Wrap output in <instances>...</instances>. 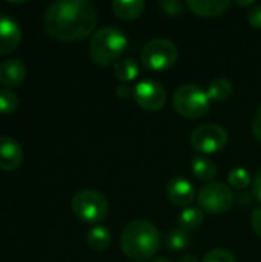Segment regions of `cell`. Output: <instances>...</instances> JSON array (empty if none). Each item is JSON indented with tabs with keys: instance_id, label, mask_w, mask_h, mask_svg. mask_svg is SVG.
Listing matches in <instances>:
<instances>
[{
	"instance_id": "d4e9b609",
	"label": "cell",
	"mask_w": 261,
	"mask_h": 262,
	"mask_svg": "<svg viewBox=\"0 0 261 262\" xmlns=\"http://www.w3.org/2000/svg\"><path fill=\"white\" fill-rule=\"evenodd\" d=\"M160 8L162 11L169 15V17H177V15H182L183 14V9H185V5L178 0H163L160 2Z\"/></svg>"
},
{
	"instance_id": "4fadbf2b",
	"label": "cell",
	"mask_w": 261,
	"mask_h": 262,
	"mask_svg": "<svg viewBox=\"0 0 261 262\" xmlns=\"http://www.w3.org/2000/svg\"><path fill=\"white\" fill-rule=\"evenodd\" d=\"M26 78V66L18 58H11L0 63V84L5 89L15 88Z\"/></svg>"
},
{
	"instance_id": "9a60e30c",
	"label": "cell",
	"mask_w": 261,
	"mask_h": 262,
	"mask_svg": "<svg viewBox=\"0 0 261 262\" xmlns=\"http://www.w3.org/2000/svg\"><path fill=\"white\" fill-rule=\"evenodd\" d=\"M146 8L143 0H114L112 11L122 20H135L138 18Z\"/></svg>"
},
{
	"instance_id": "ffe728a7",
	"label": "cell",
	"mask_w": 261,
	"mask_h": 262,
	"mask_svg": "<svg viewBox=\"0 0 261 262\" xmlns=\"http://www.w3.org/2000/svg\"><path fill=\"white\" fill-rule=\"evenodd\" d=\"M203 221H205V213L198 207H186L182 210V213L178 216L180 229H183L186 232L198 229L203 224Z\"/></svg>"
},
{
	"instance_id": "e0dca14e",
	"label": "cell",
	"mask_w": 261,
	"mask_h": 262,
	"mask_svg": "<svg viewBox=\"0 0 261 262\" xmlns=\"http://www.w3.org/2000/svg\"><path fill=\"white\" fill-rule=\"evenodd\" d=\"M206 94L211 101L222 103L231 98V95L234 94V84L228 78H215L209 83Z\"/></svg>"
},
{
	"instance_id": "6da1fadb",
	"label": "cell",
	"mask_w": 261,
	"mask_h": 262,
	"mask_svg": "<svg viewBox=\"0 0 261 262\" xmlns=\"http://www.w3.org/2000/svg\"><path fill=\"white\" fill-rule=\"evenodd\" d=\"M97 26V9L88 0H57L43 14V28L58 41H80Z\"/></svg>"
},
{
	"instance_id": "277c9868",
	"label": "cell",
	"mask_w": 261,
	"mask_h": 262,
	"mask_svg": "<svg viewBox=\"0 0 261 262\" xmlns=\"http://www.w3.org/2000/svg\"><path fill=\"white\" fill-rule=\"evenodd\" d=\"M172 104L177 114H180L185 118L195 120L208 114L211 100L208 98L205 89H202L194 83H186L175 89L172 97Z\"/></svg>"
},
{
	"instance_id": "484cf974",
	"label": "cell",
	"mask_w": 261,
	"mask_h": 262,
	"mask_svg": "<svg viewBox=\"0 0 261 262\" xmlns=\"http://www.w3.org/2000/svg\"><path fill=\"white\" fill-rule=\"evenodd\" d=\"M248 21L252 28L261 29V3H257L248 11Z\"/></svg>"
},
{
	"instance_id": "7a4b0ae2",
	"label": "cell",
	"mask_w": 261,
	"mask_h": 262,
	"mask_svg": "<svg viewBox=\"0 0 261 262\" xmlns=\"http://www.w3.org/2000/svg\"><path fill=\"white\" fill-rule=\"evenodd\" d=\"M120 247L132 261H149L162 247V235L151 221L134 220L125 226L120 236Z\"/></svg>"
},
{
	"instance_id": "d6a6232c",
	"label": "cell",
	"mask_w": 261,
	"mask_h": 262,
	"mask_svg": "<svg viewBox=\"0 0 261 262\" xmlns=\"http://www.w3.org/2000/svg\"><path fill=\"white\" fill-rule=\"evenodd\" d=\"M151 262H174V261H171L169 258H155V259H152Z\"/></svg>"
},
{
	"instance_id": "3957f363",
	"label": "cell",
	"mask_w": 261,
	"mask_h": 262,
	"mask_svg": "<svg viewBox=\"0 0 261 262\" xmlns=\"http://www.w3.org/2000/svg\"><path fill=\"white\" fill-rule=\"evenodd\" d=\"M128 46L126 32L117 26H103L94 32L89 41V57L98 66L115 64Z\"/></svg>"
},
{
	"instance_id": "7c38bea8",
	"label": "cell",
	"mask_w": 261,
	"mask_h": 262,
	"mask_svg": "<svg viewBox=\"0 0 261 262\" xmlns=\"http://www.w3.org/2000/svg\"><path fill=\"white\" fill-rule=\"evenodd\" d=\"M23 163V149L9 135H0V169L15 170Z\"/></svg>"
},
{
	"instance_id": "7402d4cb",
	"label": "cell",
	"mask_w": 261,
	"mask_h": 262,
	"mask_svg": "<svg viewBox=\"0 0 261 262\" xmlns=\"http://www.w3.org/2000/svg\"><path fill=\"white\" fill-rule=\"evenodd\" d=\"M228 183L238 190L246 189L248 186H251V175L246 169L243 167H235L229 172L228 175Z\"/></svg>"
},
{
	"instance_id": "8fae6325",
	"label": "cell",
	"mask_w": 261,
	"mask_h": 262,
	"mask_svg": "<svg viewBox=\"0 0 261 262\" xmlns=\"http://www.w3.org/2000/svg\"><path fill=\"white\" fill-rule=\"evenodd\" d=\"M22 41V28L15 18L0 14V55H6L17 49Z\"/></svg>"
},
{
	"instance_id": "ac0fdd59",
	"label": "cell",
	"mask_w": 261,
	"mask_h": 262,
	"mask_svg": "<svg viewBox=\"0 0 261 262\" xmlns=\"http://www.w3.org/2000/svg\"><path fill=\"white\" fill-rule=\"evenodd\" d=\"M192 172L200 181L212 183L217 177V166L206 157H195L192 160Z\"/></svg>"
},
{
	"instance_id": "4316f807",
	"label": "cell",
	"mask_w": 261,
	"mask_h": 262,
	"mask_svg": "<svg viewBox=\"0 0 261 262\" xmlns=\"http://www.w3.org/2000/svg\"><path fill=\"white\" fill-rule=\"evenodd\" d=\"M251 223H252V229L254 232L261 238V207L255 209L252 212V216H251Z\"/></svg>"
},
{
	"instance_id": "d6986e66",
	"label": "cell",
	"mask_w": 261,
	"mask_h": 262,
	"mask_svg": "<svg viewBox=\"0 0 261 262\" xmlns=\"http://www.w3.org/2000/svg\"><path fill=\"white\" fill-rule=\"evenodd\" d=\"M138 63L134 58H122L114 64L115 78L122 83H129L137 78L138 75Z\"/></svg>"
},
{
	"instance_id": "603a6c76",
	"label": "cell",
	"mask_w": 261,
	"mask_h": 262,
	"mask_svg": "<svg viewBox=\"0 0 261 262\" xmlns=\"http://www.w3.org/2000/svg\"><path fill=\"white\" fill-rule=\"evenodd\" d=\"M18 107V97L11 89L0 91V114H12Z\"/></svg>"
},
{
	"instance_id": "9c48e42d",
	"label": "cell",
	"mask_w": 261,
	"mask_h": 262,
	"mask_svg": "<svg viewBox=\"0 0 261 262\" xmlns=\"http://www.w3.org/2000/svg\"><path fill=\"white\" fill-rule=\"evenodd\" d=\"M132 98L142 109L157 112L166 104V91L158 81L145 78L135 84Z\"/></svg>"
},
{
	"instance_id": "2e32d148",
	"label": "cell",
	"mask_w": 261,
	"mask_h": 262,
	"mask_svg": "<svg viewBox=\"0 0 261 262\" xmlns=\"http://www.w3.org/2000/svg\"><path fill=\"white\" fill-rule=\"evenodd\" d=\"M86 241H88V246L92 249V250H97V252H103L106 250L109 246H111V241H112V236H111V230L102 224L98 226H94L88 235H86Z\"/></svg>"
},
{
	"instance_id": "52a82bcc",
	"label": "cell",
	"mask_w": 261,
	"mask_h": 262,
	"mask_svg": "<svg viewBox=\"0 0 261 262\" xmlns=\"http://www.w3.org/2000/svg\"><path fill=\"white\" fill-rule=\"evenodd\" d=\"M197 200H198L200 209L212 215H222V213L229 212L235 203L232 189L218 181L205 184L198 190Z\"/></svg>"
},
{
	"instance_id": "83f0119b",
	"label": "cell",
	"mask_w": 261,
	"mask_h": 262,
	"mask_svg": "<svg viewBox=\"0 0 261 262\" xmlns=\"http://www.w3.org/2000/svg\"><path fill=\"white\" fill-rule=\"evenodd\" d=\"M252 134L258 141H261V106L258 107V111L252 120Z\"/></svg>"
},
{
	"instance_id": "ba28073f",
	"label": "cell",
	"mask_w": 261,
	"mask_h": 262,
	"mask_svg": "<svg viewBox=\"0 0 261 262\" xmlns=\"http://www.w3.org/2000/svg\"><path fill=\"white\" fill-rule=\"evenodd\" d=\"M228 144V132L223 126L206 123L200 124L191 134V146L200 154H217Z\"/></svg>"
},
{
	"instance_id": "4dcf8cb0",
	"label": "cell",
	"mask_w": 261,
	"mask_h": 262,
	"mask_svg": "<svg viewBox=\"0 0 261 262\" xmlns=\"http://www.w3.org/2000/svg\"><path fill=\"white\" fill-rule=\"evenodd\" d=\"M178 262H200L194 255H186V256H183V258H180V261Z\"/></svg>"
},
{
	"instance_id": "44dd1931",
	"label": "cell",
	"mask_w": 261,
	"mask_h": 262,
	"mask_svg": "<svg viewBox=\"0 0 261 262\" xmlns=\"http://www.w3.org/2000/svg\"><path fill=\"white\" fill-rule=\"evenodd\" d=\"M165 246L168 250L180 252L189 246V233L183 229H174L169 230L165 236Z\"/></svg>"
},
{
	"instance_id": "cb8c5ba5",
	"label": "cell",
	"mask_w": 261,
	"mask_h": 262,
	"mask_svg": "<svg viewBox=\"0 0 261 262\" xmlns=\"http://www.w3.org/2000/svg\"><path fill=\"white\" fill-rule=\"evenodd\" d=\"M202 262H237L235 256L226 249H214L208 252Z\"/></svg>"
},
{
	"instance_id": "8992f818",
	"label": "cell",
	"mask_w": 261,
	"mask_h": 262,
	"mask_svg": "<svg viewBox=\"0 0 261 262\" xmlns=\"http://www.w3.org/2000/svg\"><path fill=\"white\" fill-rule=\"evenodd\" d=\"M140 58L143 66L149 71H168L175 64L178 58V49L175 43L168 38H154L143 46Z\"/></svg>"
},
{
	"instance_id": "5b68a950",
	"label": "cell",
	"mask_w": 261,
	"mask_h": 262,
	"mask_svg": "<svg viewBox=\"0 0 261 262\" xmlns=\"http://www.w3.org/2000/svg\"><path fill=\"white\" fill-rule=\"evenodd\" d=\"M71 209L80 221L97 224L108 216L109 203L103 193L92 189H85L72 196Z\"/></svg>"
},
{
	"instance_id": "f1b7e54d",
	"label": "cell",
	"mask_w": 261,
	"mask_h": 262,
	"mask_svg": "<svg viewBox=\"0 0 261 262\" xmlns=\"http://www.w3.org/2000/svg\"><path fill=\"white\" fill-rule=\"evenodd\" d=\"M252 195L255 200L261 201V170L255 175V178L252 181Z\"/></svg>"
},
{
	"instance_id": "1f68e13d",
	"label": "cell",
	"mask_w": 261,
	"mask_h": 262,
	"mask_svg": "<svg viewBox=\"0 0 261 262\" xmlns=\"http://www.w3.org/2000/svg\"><path fill=\"white\" fill-rule=\"evenodd\" d=\"M237 5H240V6H255L257 3L255 2H252V0H248V2H237Z\"/></svg>"
},
{
	"instance_id": "30bf717a",
	"label": "cell",
	"mask_w": 261,
	"mask_h": 262,
	"mask_svg": "<svg viewBox=\"0 0 261 262\" xmlns=\"http://www.w3.org/2000/svg\"><path fill=\"white\" fill-rule=\"evenodd\" d=\"M166 195L172 204L177 207H191L194 200L197 198V192L194 184L182 177L171 178L166 184Z\"/></svg>"
},
{
	"instance_id": "f546056e",
	"label": "cell",
	"mask_w": 261,
	"mask_h": 262,
	"mask_svg": "<svg viewBox=\"0 0 261 262\" xmlns=\"http://www.w3.org/2000/svg\"><path fill=\"white\" fill-rule=\"evenodd\" d=\"M117 95L120 98H131L134 95V89H131L129 86L123 84V86H118L117 88Z\"/></svg>"
},
{
	"instance_id": "5bb4252c",
	"label": "cell",
	"mask_w": 261,
	"mask_h": 262,
	"mask_svg": "<svg viewBox=\"0 0 261 262\" xmlns=\"http://www.w3.org/2000/svg\"><path fill=\"white\" fill-rule=\"evenodd\" d=\"M232 3L229 0H188V9L200 17H218L223 15Z\"/></svg>"
}]
</instances>
